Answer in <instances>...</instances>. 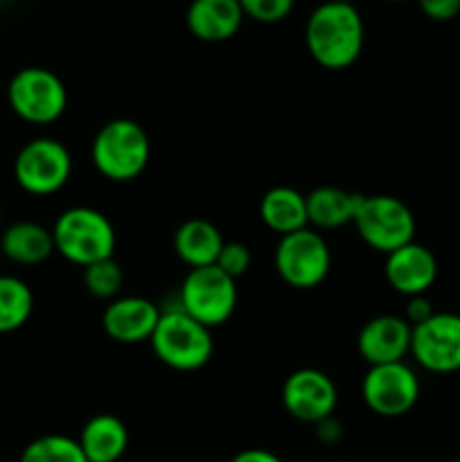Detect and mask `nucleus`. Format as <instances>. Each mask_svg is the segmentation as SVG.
<instances>
[{
	"label": "nucleus",
	"mask_w": 460,
	"mask_h": 462,
	"mask_svg": "<svg viewBox=\"0 0 460 462\" xmlns=\"http://www.w3.org/2000/svg\"><path fill=\"white\" fill-rule=\"evenodd\" d=\"M305 41L311 59L318 66L327 70L350 68L363 50V18L352 3L327 0L309 14Z\"/></svg>",
	"instance_id": "obj_1"
},
{
	"label": "nucleus",
	"mask_w": 460,
	"mask_h": 462,
	"mask_svg": "<svg viewBox=\"0 0 460 462\" xmlns=\"http://www.w3.org/2000/svg\"><path fill=\"white\" fill-rule=\"evenodd\" d=\"M239 0H192L185 14V25L206 43L233 39L244 23Z\"/></svg>",
	"instance_id": "obj_16"
},
{
	"label": "nucleus",
	"mask_w": 460,
	"mask_h": 462,
	"mask_svg": "<svg viewBox=\"0 0 460 462\" xmlns=\"http://www.w3.org/2000/svg\"><path fill=\"white\" fill-rule=\"evenodd\" d=\"M410 355L424 370L451 374L460 370V316L436 311L415 325L410 334Z\"/></svg>",
	"instance_id": "obj_11"
},
{
	"label": "nucleus",
	"mask_w": 460,
	"mask_h": 462,
	"mask_svg": "<svg viewBox=\"0 0 460 462\" xmlns=\"http://www.w3.org/2000/svg\"><path fill=\"white\" fill-rule=\"evenodd\" d=\"M454 462H460V458H455V460H454Z\"/></svg>",
	"instance_id": "obj_34"
},
{
	"label": "nucleus",
	"mask_w": 460,
	"mask_h": 462,
	"mask_svg": "<svg viewBox=\"0 0 460 462\" xmlns=\"http://www.w3.org/2000/svg\"><path fill=\"white\" fill-rule=\"evenodd\" d=\"M216 266H219L225 275L237 280L239 275L246 273L248 266H251V248L242 242H225L219 257H216Z\"/></svg>",
	"instance_id": "obj_26"
},
{
	"label": "nucleus",
	"mask_w": 460,
	"mask_h": 462,
	"mask_svg": "<svg viewBox=\"0 0 460 462\" xmlns=\"http://www.w3.org/2000/svg\"><path fill=\"white\" fill-rule=\"evenodd\" d=\"M230 462H284L282 458H278L275 454L266 449H246V451H239Z\"/></svg>",
	"instance_id": "obj_29"
},
{
	"label": "nucleus",
	"mask_w": 460,
	"mask_h": 462,
	"mask_svg": "<svg viewBox=\"0 0 460 462\" xmlns=\"http://www.w3.org/2000/svg\"><path fill=\"white\" fill-rule=\"evenodd\" d=\"M224 237L219 228L206 219H188L176 228L174 251L189 269H203V266L216 264Z\"/></svg>",
	"instance_id": "obj_19"
},
{
	"label": "nucleus",
	"mask_w": 460,
	"mask_h": 462,
	"mask_svg": "<svg viewBox=\"0 0 460 462\" xmlns=\"http://www.w3.org/2000/svg\"><path fill=\"white\" fill-rule=\"evenodd\" d=\"M244 16L257 23H280L293 12L296 0H239Z\"/></svg>",
	"instance_id": "obj_25"
},
{
	"label": "nucleus",
	"mask_w": 460,
	"mask_h": 462,
	"mask_svg": "<svg viewBox=\"0 0 460 462\" xmlns=\"http://www.w3.org/2000/svg\"><path fill=\"white\" fill-rule=\"evenodd\" d=\"M152 350L158 359L180 373L203 368L212 359L215 341L210 328L194 320L183 310L162 311L152 337Z\"/></svg>",
	"instance_id": "obj_4"
},
{
	"label": "nucleus",
	"mask_w": 460,
	"mask_h": 462,
	"mask_svg": "<svg viewBox=\"0 0 460 462\" xmlns=\"http://www.w3.org/2000/svg\"><path fill=\"white\" fill-rule=\"evenodd\" d=\"M122 284H124V273H122V266L117 264L113 257L95 262V264L86 266L84 269V287L86 291L93 293L95 298L115 300Z\"/></svg>",
	"instance_id": "obj_24"
},
{
	"label": "nucleus",
	"mask_w": 460,
	"mask_h": 462,
	"mask_svg": "<svg viewBox=\"0 0 460 462\" xmlns=\"http://www.w3.org/2000/svg\"><path fill=\"white\" fill-rule=\"evenodd\" d=\"M383 273L388 284L401 296H424L437 278V260L427 246L410 242L388 253Z\"/></svg>",
	"instance_id": "obj_14"
},
{
	"label": "nucleus",
	"mask_w": 460,
	"mask_h": 462,
	"mask_svg": "<svg viewBox=\"0 0 460 462\" xmlns=\"http://www.w3.org/2000/svg\"><path fill=\"white\" fill-rule=\"evenodd\" d=\"M54 253L77 266H90L99 260H108L115 251L113 224L95 208H68L59 215L52 228Z\"/></svg>",
	"instance_id": "obj_2"
},
{
	"label": "nucleus",
	"mask_w": 460,
	"mask_h": 462,
	"mask_svg": "<svg viewBox=\"0 0 460 462\" xmlns=\"http://www.w3.org/2000/svg\"><path fill=\"white\" fill-rule=\"evenodd\" d=\"M316 427H318V438L323 442H336L338 438H341V424L334 420V415L332 418L323 420V422H318Z\"/></svg>",
	"instance_id": "obj_30"
},
{
	"label": "nucleus",
	"mask_w": 460,
	"mask_h": 462,
	"mask_svg": "<svg viewBox=\"0 0 460 462\" xmlns=\"http://www.w3.org/2000/svg\"><path fill=\"white\" fill-rule=\"evenodd\" d=\"M332 253L320 233L302 228L280 237L275 248V271L293 289H314L327 278Z\"/></svg>",
	"instance_id": "obj_9"
},
{
	"label": "nucleus",
	"mask_w": 460,
	"mask_h": 462,
	"mask_svg": "<svg viewBox=\"0 0 460 462\" xmlns=\"http://www.w3.org/2000/svg\"><path fill=\"white\" fill-rule=\"evenodd\" d=\"M180 310L206 328H219L237 307V284L216 264L189 269L179 291Z\"/></svg>",
	"instance_id": "obj_7"
},
{
	"label": "nucleus",
	"mask_w": 460,
	"mask_h": 462,
	"mask_svg": "<svg viewBox=\"0 0 460 462\" xmlns=\"http://www.w3.org/2000/svg\"><path fill=\"white\" fill-rule=\"evenodd\" d=\"M334 3H352V0H334Z\"/></svg>",
	"instance_id": "obj_32"
},
{
	"label": "nucleus",
	"mask_w": 460,
	"mask_h": 462,
	"mask_svg": "<svg viewBox=\"0 0 460 462\" xmlns=\"http://www.w3.org/2000/svg\"><path fill=\"white\" fill-rule=\"evenodd\" d=\"M388 3H404V0H388Z\"/></svg>",
	"instance_id": "obj_33"
},
{
	"label": "nucleus",
	"mask_w": 460,
	"mask_h": 462,
	"mask_svg": "<svg viewBox=\"0 0 460 462\" xmlns=\"http://www.w3.org/2000/svg\"><path fill=\"white\" fill-rule=\"evenodd\" d=\"M18 462H88L75 438L50 433L32 440Z\"/></svg>",
	"instance_id": "obj_23"
},
{
	"label": "nucleus",
	"mask_w": 460,
	"mask_h": 462,
	"mask_svg": "<svg viewBox=\"0 0 460 462\" xmlns=\"http://www.w3.org/2000/svg\"><path fill=\"white\" fill-rule=\"evenodd\" d=\"M365 406L382 418H401L419 400V379L404 361L370 365L361 383Z\"/></svg>",
	"instance_id": "obj_10"
},
{
	"label": "nucleus",
	"mask_w": 460,
	"mask_h": 462,
	"mask_svg": "<svg viewBox=\"0 0 460 462\" xmlns=\"http://www.w3.org/2000/svg\"><path fill=\"white\" fill-rule=\"evenodd\" d=\"M418 5L431 21H451L460 14V0H418Z\"/></svg>",
	"instance_id": "obj_27"
},
{
	"label": "nucleus",
	"mask_w": 460,
	"mask_h": 462,
	"mask_svg": "<svg viewBox=\"0 0 460 462\" xmlns=\"http://www.w3.org/2000/svg\"><path fill=\"white\" fill-rule=\"evenodd\" d=\"M34 310V296L25 280L0 275V334L21 329Z\"/></svg>",
	"instance_id": "obj_22"
},
{
	"label": "nucleus",
	"mask_w": 460,
	"mask_h": 462,
	"mask_svg": "<svg viewBox=\"0 0 460 462\" xmlns=\"http://www.w3.org/2000/svg\"><path fill=\"white\" fill-rule=\"evenodd\" d=\"M410 334L413 328L406 323L404 316L383 314L361 328L356 346L370 365L397 364L410 355Z\"/></svg>",
	"instance_id": "obj_15"
},
{
	"label": "nucleus",
	"mask_w": 460,
	"mask_h": 462,
	"mask_svg": "<svg viewBox=\"0 0 460 462\" xmlns=\"http://www.w3.org/2000/svg\"><path fill=\"white\" fill-rule=\"evenodd\" d=\"M93 165L104 179L115 180V183H126V180L138 179L147 167L149 156H152V144L149 135L138 122L111 120L97 131L93 140Z\"/></svg>",
	"instance_id": "obj_3"
},
{
	"label": "nucleus",
	"mask_w": 460,
	"mask_h": 462,
	"mask_svg": "<svg viewBox=\"0 0 460 462\" xmlns=\"http://www.w3.org/2000/svg\"><path fill=\"white\" fill-rule=\"evenodd\" d=\"M0 251L21 266H34L54 253L52 230L36 221H16L0 235Z\"/></svg>",
	"instance_id": "obj_18"
},
{
	"label": "nucleus",
	"mask_w": 460,
	"mask_h": 462,
	"mask_svg": "<svg viewBox=\"0 0 460 462\" xmlns=\"http://www.w3.org/2000/svg\"><path fill=\"white\" fill-rule=\"evenodd\" d=\"M282 404L291 418L318 424L332 418L338 404V391L332 379L316 368H300L282 386Z\"/></svg>",
	"instance_id": "obj_12"
},
{
	"label": "nucleus",
	"mask_w": 460,
	"mask_h": 462,
	"mask_svg": "<svg viewBox=\"0 0 460 462\" xmlns=\"http://www.w3.org/2000/svg\"><path fill=\"white\" fill-rule=\"evenodd\" d=\"M7 99L21 120L30 125H52L66 113L68 90L61 77L52 70L30 66L9 79Z\"/></svg>",
	"instance_id": "obj_6"
},
{
	"label": "nucleus",
	"mask_w": 460,
	"mask_h": 462,
	"mask_svg": "<svg viewBox=\"0 0 460 462\" xmlns=\"http://www.w3.org/2000/svg\"><path fill=\"white\" fill-rule=\"evenodd\" d=\"M436 314L431 307V300H428L427 296H413L409 298V305H406V323L410 325V328H415V325L424 323V320H428L431 316Z\"/></svg>",
	"instance_id": "obj_28"
},
{
	"label": "nucleus",
	"mask_w": 460,
	"mask_h": 462,
	"mask_svg": "<svg viewBox=\"0 0 460 462\" xmlns=\"http://www.w3.org/2000/svg\"><path fill=\"white\" fill-rule=\"evenodd\" d=\"M361 194L345 192L334 185H323L307 194V217L316 228L334 230L354 221L356 203Z\"/></svg>",
	"instance_id": "obj_21"
},
{
	"label": "nucleus",
	"mask_w": 460,
	"mask_h": 462,
	"mask_svg": "<svg viewBox=\"0 0 460 462\" xmlns=\"http://www.w3.org/2000/svg\"><path fill=\"white\" fill-rule=\"evenodd\" d=\"M77 442L88 462H117L126 454L129 431L120 418L99 413L84 424Z\"/></svg>",
	"instance_id": "obj_17"
},
{
	"label": "nucleus",
	"mask_w": 460,
	"mask_h": 462,
	"mask_svg": "<svg viewBox=\"0 0 460 462\" xmlns=\"http://www.w3.org/2000/svg\"><path fill=\"white\" fill-rule=\"evenodd\" d=\"M72 156L66 144L54 138H34L18 152L14 161V179L34 197L59 192L70 180Z\"/></svg>",
	"instance_id": "obj_8"
},
{
	"label": "nucleus",
	"mask_w": 460,
	"mask_h": 462,
	"mask_svg": "<svg viewBox=\"0 0 460 462\" xmlns=\"http://www.w3.org/2000/svg\"><path fill=\"white\" fill-rule=\"evenodd\" d=\"M162 311L156 302L138 296H124L111 300L104 310L102 328L113 341L135 346V343L152 341L153 329L161 320Z\"/></svg>",
	"instance_id": "obj_13"
},
{
	"label": "nucleus",
	"mask_w": 460,
	"mask_h": 462,
	"mask_svg": "<svg viewBox=\"0 0 460 462\" xmlns=\"http://www.w3.org/2000/svg\"><path fill=\"white\" fill-rule=\"evenodd\" d=\"M352 224L370 248L386 255L415 242L413 212L404 201L388 194H374V197L361 194Z\"/></svg>",
	"instance_id": "obj_5"
},
{
	"label": "nucleus",
	"mask_w": 460,
	"mask_h": 462,
	"mask_svg": "<svg viewBox=\"0 0 460 462\" xmlns=\"http://www.w3.org/2000/svg\"><path fill=\"white\" fill-rule=\"evenodd\" d=\"M260 217L266 228L278 233L280 237L298 233L309 226L307 197H302L298 189L284 188V185L269 189L260 201Z\"/></svg>",
	"instance_id": "obj_20"
},
{
	"label": "nucleus",
	"mask_w": 460,
	"mask_h": 462,
	"mask_svg": "<svg viewBox=\"0 0 460 462\" xmlns=\"http://www.w3.org/2000/svg\"><path fill=\"white\" fill-rule=\"evenodd\" d=\"M0 228H3V208H0Z\"/></svg>",
	"instance_id": "obj_31"
}]
</instances>
